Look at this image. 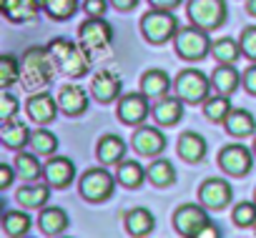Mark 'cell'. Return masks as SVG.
<instances>
[{"instance_id": "d590c367", "label": "cell", "mask_w": 256, "mask_h": 238, "mask_svg": "<svg viewBox=\"0 0 256 238\" xmlns=\"http://www.w3.org/2000/svg\"><path fill=\"white\" fill-rule=\"evenodd\" d=\"M204 110H206V115L211 118V121H226L228 113H231V103H228V98L224 93H218L216 98L206 100V108Z\"/></svg>"}, {"instance_id": "f6af8a7d", "label": "cell", "mask_w": 256, "mask_h": 238, "mask_svg": "<svg viewBox=\"0 0 256 238\" xmlns=\"http://www.w3.org/2000/svg\"><path fill=\"white\" fill-rule=\"evenodd\" d=\"M178 3H181V0H151V5H154V8H166V10L176 8Z\"/></svg>"}, {"instance_id": "7c38bea8", "label": "cell", "mask_w": 256, "mask_h": 238, "mask_svg": "<svg viewBox=\"0 0 256 238\" xmlns=\"http://www.w3.org/2000/svg\"><path fill=\"white\" fill-rule=\"evenodd\" d=\"M148 115V100H146V93H128L120 98L118 103V118L128 126H136L141 123L144 118Z\"/></svg>"}, {"instance_id": "30bf717a", "label": "cell", "mask_w": 256, "mask_h": 238, "mask_svg": "<svg viewBox=\"0 0 256 238\" xmlns=\"http://www.w3.org/2000/svg\"><path fill=\"white\" fill-rule=\"evenodd\" d=\"M174 223H176V231H178L181 236H198V231L208 223V216H206L204 208L188 203V206H181V208L176 211Z\"/></svg>"}, {"instance_id": "d6a6232c", "label": "cell", "mask_w": 256, "mask_h": 238, "mask_svg": "<svg viewBox=\"0 0 256 238\" xmlns=\"http://www.w3.org/2000/svg\"><path fill=\"white\" fill-rule=\"evenodd\" d=\"M211 50H214V55H216L218 63H234V60L244 53V50H241V43H236V40H231V38L216 40Z\"/></svg>"}, {"instance_id": "83f0119b", "label": "cell", "mask_w": 256, "mask_h": 238, "mask_svg": "<svg viewBox=\"0 0 256 238\" xmlns=\"http://www.w3.org/2000/svg\"><path fill=\"white\" fill-rule=\"evenodd\" d=\"M38 223H40V228H43L48 236H58V233H63V231L68 228V216H66L60 208H46V211L40 213Z\"/></svg>"}, {"instance_id": "4316f807", "label": "cell", "mask_w": 256, "mask_h": 238, "mask_svg": "<svg viewBox=\"0 0 256 238\" xmlns=\"http://www.w3.org/2000/svg\"><path fill=\"white\" fill-rule=\"evenodd\" d=\"M116 178H118L120 186H126V188H138V186L144 183V178H146V171H144L141 163H136V161H123V163L118 166Z\"/></svg>"}, {"instance_id": "f35d334b", "label": "cell", "mask_w": 256, "mask_h": 238, "mask_svg": "<svg viewBox=\"0 0 256 238\" xmlns=\"http://www.w3.org/2000/svg\"><path fill=\"white\" fill-rule=\"evenodd\" d=\"M241 50L246 58L256 60V25H251L241 33Z\"/></svg>"}, {"instance_id": "c3c4849f", "label": "cell", "mask_w": 256, "mask_h": 238, "mask_svg": "<svg viewBox=\"0 0 256 238\" xmlns=\"http://www.w3.org/2000/svg\"><path fill=\"white\" fill-rule=\"evenodd\" d=\"M254 151H256V143H254Z\"/></svg>"}, {"instance_id": "1f68e13d", "label": "cell", "mask_w": 256, "mask_h": 238, "mask_svg": "<svg viewBox=\"0 0 256 238\" xmlns=\"http://www.w3.org/2000/svg\"><path fill=\"white\" fill-rule=\"evenodd\" d=\"M148 178H151L154 186L166 188V186H171V183L176 181V168H174L168 161H156V163L148 168Z\"/></svg>"}, {"instance_id": "277c9868", "label": "cell", "mask_w": 256, "mask_h": 238, "mask_svg": "<svg viewBox=\"0 0 256 238\" xmlns=\"http://www.w3.org/2000/svg\"><path fill=\"white\" fill-rule=\"evenodd\" d=\"M188 18L194 20V25L204 30H214L226 20V3L224 0H191Z\"/></svg>"}, {"instance_id": "6da1fadb", "label": "cell", "mask_w": 256, "mask_h": 238, "mask_svg": "<svg viewBox=\"0 0 256 238\" xmlns=\"http://www.w3.org/2000/svg\"><path fill=\"white\" fill-rule=\"evenodd\" d=\"M56 68L58 65H56V60H53V55H50L48 48H30L23 55V63H20L23 83L28 88H46L53 80Z\"/></svg>"}, {"instance_id": "603a6c76", "label": "cell", "mask_w": 256, "mask_h": 238, "mask_svg": "<svg viewBox=\"0 0 256 238\" xmlns=\"http://www.w3.org/2000/svg\"><path fill=\"white\" fill-rule=\"evenodd\" d=\"M0 8H3V13L20 23V20H30L36 18L38 13V0H0Z\"/></svg>"}, {"instance_id": "7dc6e473", "label": "cell", "mask_w": 256, "mask_h": 238, "mask_svg": "<svg viewBox=\"0 0 256 238\" xmlns=\"http://www.w3.org/2000/svg\"><path fill=\"white\" fill-rule=\"evenodd\" d=\"M246 10H248L251 15H256V0H246Z\"/></svg>"}, {"instance_id": "5bb4252c", "label": "cell", "mask_w": 256, "mask_h": 238, "mask_svg": "<svg viewBox=\"0 0 256 238\" xmlns=\"http://www.w3.org/2000/svg\"><path fill=\"white\" fill-rule=\"evenodd\" d=\"M164 146H166V138H164V133H161L158 128L144 126V128L136 131V136H134V148H136L141 156H156V153L164 151Z\"/></svg>"}, {"instance_id": "f546056e", "label": "cell", "mask_w": 256, "mask_h": 238, "mask_svg": "<svg viewBox=\"0 0 256 238\" xmlns=\"http://www.w3.org/2000/svg\"><path fill=\"white\" fill-rule=\"evenodd\" d=\"M30 228V216L20 211H8L3 216V231L6 236H26Z\"/></svg>"}, {"instance_id": "ba28073f", "label": "cell", "mask_w": 256, "mask_h": 238, "mask_svg": "<svg viewBox=\"0 0 256 238\" xmlns=\"http://www.w3.org/2000/svg\"><path fill=\"white\" fill-rule=\"evenodd\" d=\"M78 38H80V45L86 50H100L113 40V28L103 18H88L78 28Z\"/></svg>"}, {"instance_id": "b9f144b4", "label": "cell", "mask_w": 256, "mask_h": 238, "mask_svg": "<svg viewBox=\"0 0 256 238\" xmlns=\"http://www.w3.org/2000/svg\"><path fill=\"white\" fill-rule=\"evenodd\" d=\"M244 88L251 95H256V65H248L246 68V73H244Z\"/></svg>"}, {"instance_id": "2e32d148", "label": "cell", "mask_w": 256, "mask_h": 238, "mask_svg": "<svg viewBox=\"0 0 256 238\" xmlns=\"http://www.w3.org/2000/svg\"><path fill=\"white\" fill-rule=\"evenodd\" d=\"M28 113L36 123H50L58 113V103L48 93H38L28 100Z\"/></svg>"}, {"instance_id": "7a4b0ae2", "label": "cell", "mask_w": 256, "mask_h": 238, "mask_svg": "<svg viewBox=\"0 0 256 238\" xmlns=\"http://www.w3.org/2000/svg\"><path fill=\"white\" fill-rule=\"evenodd\" d=\"M48 50H50V55H53L56 65H58L66 75H70V78H80V75H86V73H88V68H90L88 50H86V48L73 45V43H70V40H66V38L53 40V43L48 45Z\"/></svg>"}, {"instance_id": "d6986e66", "label": "cell", "mask_w": 256, "mask_h": 238, "mask_svg": "<svg viewBox=\"0 0 256 238\" xmlns=\"http://www.w3.org/2000/svg\"><path fill=\"white\" fill-rule=\"evenodd\" d=\"M178 156H181L184 161H188V163L201 161V158L206 156V141H204L198 133H194V131L181 133V138H178Z\"/></svg>"}, {"instance_id": "f1b7e54d", "label": "cell", "mask_w": 256, "mask_h": 238, "mask_svg": "<svg viewBox=\"0 0 256 238\" xmlns=\"http://www.w3.org/2000/svg\"><path fill=\"white\" fill-rule=\"evenodd\" d=\"M50 186V183H48ZM48 186H28V188H20L18 191V203L20 206H26V208H40L46 201H48V196H50V188Z\"/></svg>"}, {"instance_id": "bcb514c9", "label": "cell", "mask_w": 256, "mask_h": 238, "mask_svg": "<svg viewBox=\"0 0 256 238\" xmlns=\"http://www.w3.org/2000/svg\"><path fill=\"white\" fill-rule=\"evenodd\" d=\"M113 3H116L118 10H131V8L138 5V0H113Z\"/></svg>"}, {"instance_id": "484cf974", "label": "cell", "mask_w": 256, "mask_h": 238, "mask_svg": "<svg viewBox=\"0 0 256 238\" xmlns=\"http://www.w3.org/2000/svg\"><path fill=\"white\" fill-rule=\"evenodd\" d=\"M224 123H226V131L231 136H238V138L251 136L254 128H256V121H254V115L248 110H231Z\"/></svg>"}, {"instance_id": "8d00e7d4", "label": "cell", "mask_w": 256, "mask_h": 238, "mask_svg": "<svg viewBox=\"0 0 256 238\" xmlns=\"http://www.w3.org/2000/svg\"><path fill=\"white\" fill-rule=\"evenodd\" d=\"M16 166H18V173H20L26 181L40 178V163H38V158H36L33 153H18Z\"/></svg>"}, {"instance_id": "8992f818", "label": "cell", "mask_w": 256, "mask_h": 238, "mask_svg": "<svg viewBox=\"0 0 256 238\" xmlns=\"http://www.w3.org/2000/svg\"><path fill=\"white\" fill-rule=\"evenodd\" d=\"M208 90H211L208 78H206L201 70L188 68V70H181L178 78H176V93H178V98H184L186 103H201V100H206Z\"/></svg>"}, {"instance_id": "ffe728a7", "label": "cell", "mask_w": 256, "mask_h": 238, "mask_svg": "<svg viewBox=\"0 0 256 238\" xmlns=\"http://www.w3.org/2000/svg\"><path fill=\"white\" fill-rule=\"evenodd\" d=\"M184 98H161L154 108V115H156V121L161 126H174L181 121V115H184Z\"/></svg>"}, {"instance_id": "e575fe53", "label": "cell", "mask_w": 256, "mask_h": 238, "mask_svg": "<svg viewBox=\"0 0 256 238\" xmlns=\"http://www.w3.org/2000/svg\"><path fill=\"white\" fill-rule=\"evenodd\" d=\"M20 63L16 55H3L0 58V85L3 88H10L18 78H20Z\"/></svg>"}, {"instance_id": "9a60e30c", "label": "cell", "mask_w": 256, "mask_h": 238, "mask_svg": "<svg viewBox=\"0 0 256 238\" xmlns=\"http://www.w3.org/2000/svg\"><path fill=\"white\" fill-rule=\"evenodd\" d=\"M46 178L53 188H66L73 178H76V166L68 158H53L46 166Z\"/></svg>"}, {"instance_id": "9c48e42d", "label": "cell", "mask_w": 256, "mask_h": 238, "mask_svg": "<svg viewBox=\"0 0 256 238\" xmlns=\"http://www.w3.org/2000/svg\"><path fill=\"white\" fill-rule=\"evenodd\" d=\"M198 198L206 208H214V211H221L224 206L231 203V186L221 178H208L201 183L198 188Z\"/></svg>"}, {"instance_id": "52a82bcc", "label": "cell", "mask_w": 256, "mask_h": 238, "mask_svg": "<svg viewBox=\"0 0 256 238\" xmlns=\"http://www.w3.org/2000/svg\"><path fill=\"white\" fill-rule=\"evenodd\" d=\"M80 193H83L88 201H93V203L106 201V198L113 193V178H110V173L103 171V168H90V171H86V173L80 176Z\"/></svg>"}, {"instance_id": "ac0fdd59", "label": "cell", "mask_w": 256, "mask_h": 238, "mask_svg": "<svg viewBox=\"0 0 256 238\" xmlns=\"http://www.w3.org/2000/svg\"><path fill=\"white\" fill-rule=\"evenodd\" d=\"M0 138H3V143L8 146V148H13V151H18V148H23L28 141H30V131H28V126L26 123H20V121H3V128H0Z\"/></svg>"}, {"instance_id": "3957f363", "label": "cell", "mask_w": 256, "mask_h": 238, "mask_svg": "<svg viewBox=\"0 0 256 238\" xmlns=\"http://www.w3.org/2000/svg\"><path fill=\"white\" fill-rule=\"evenodd\" d=\"M141 30L144 35L151 40V43H166L171 35L178 33V23L174 18L171 10L166 8H156V10H148L141 20Z\"/></svg>"}, {"instance_id": "7402d4cb", "label": "cell", "mask_w": 256, "mask_h": 238, "mask_svg": "<svg viewBox=\"0 0 256 238\" xmlns=\"http://www.w3.org/2000/svg\"><path fill=\"white\" fill-rule=\"evenodd\" d=\"M123 156H126V143L118 136H103L98 141V161L100 163L113 166V163H120Z\"/></svg>"}, {"instance_id": "4fadbf2b", "label": "cell", "mask_w": 256, "mask_h": 238, "mask_svg": "<svg viewBox=\"0 0 256 238\" xmlns=\"http://www.w3.org/2000/svg\"><path fill=\"white\" fill-rule=\"evenodd\" d=\"M93 95L100 100V103H110L118 93H120V78L113 73V70H98L93 75V85H90Z\"/></svg>"}, {"instance_id": "4dcf8cb0", "label": "cell", "mask_w": 256, "mask_h": 238, "mask_svg": "<svg viewBox=\"0 0 256 238\" xmlns=\"http://www.w3.org/2000/svg\"><path fill=\"white\" fill-rule=\"evenodd\" d=\"M28 146H30L36 153H40V156H50V153L58 148V138H56L50 131H46V128H38L36 133H30V141H28Z\"/></svg>"}, {"instance_id": "7bdbcfd3", "label": "cell", "mask_w": 256, "mask_h": 238, "mask_svg": "<svg viewBox=\"0 0 256 238\" xmlns=\"http://www.w3.org/2000/svg\"><path fill=\"white\" fill-rule=\"evenodd\" d=\"M13 183V168L10 166H0V188H8Z\"/></svg>"}, {"instance_id": "ee69618b", "label": "cell", "mask_w": 256, "mask_h": 238, "mask_svg": "<svg viewBox=\"0 0 256 238\" xmlns=\"http://www.w3.org/2000/svg\"><path fill=\"white\" fill-rule=\"evenodd\" d=\"M221 236V231L216 228V226H211V223H206L201 231H198V238H218Z\"/></svg>"}, {"instance_id": "60d3db41", "label": "cell", "mask_w": 256, "mask_h": 238, "mask_svg": "<svg viewBox=\"0 0 256 238\" xmlns=\"http://www.w3.org/2000/svg\"><path fill=\"white\" fill-rule=\"evenodd\" d=\"M83 10L90 15V18H103L106 15V0H86L83 3Z\"/></svg>"}, {"instance_id": "e0dca14e", "label": "cell", "mask_w": 256, "mask_h": 238, "mask_svg": "<svg viewBox=\"0 0 256 238\" xmlns=\"http://www.w3.org/2000/svg\"><path fill=\"white\" fill-rule=\"evenodd\" d=\"M58 105H60L63 113L78 115V113L86 110L88 98H86L83 88H78V85H66V88H60V93H58Z\"/></svg>"}, {"instance_id": "d4e9b609", "label": "cell", "mask_w": 256, "mask_h": 238, "mask_svg": "<svg viewBox=\"0 0 256 238\" xmlns=\"http://www.w3.org/2000/svg\"><path fill=\"white\" fill-rule=\"evenodd\" d=\"M168 85H171L168 73L166 70H158V68L144 73V78H141V90L146 95H154V98H164L168 93Z\"/></svg>"}, {"instance_id": "836d02e7", "label": "cell", "mask_w": 256, "mask_h": 238, "mask_svg": "<svg viewBox=\"0 0 256 238\" xmlns=\"http://www.w3.org/2000/svg\"><path fill=\"white\" fill-rule=\"evenodd\" d=\"M40 3L48 10V15L58 20H68L78 10V0H40Z\"/></svg>"}, {"instance_id": "cb8c5ba5", "label": "cell", "mask_w": 256, "mask_h": 238, "mask_svg": "<svg viewBox=\"0 0 256 238\" xmlns=\"http://www.w3.org/2000/svg\"><path fill=\"white\" fill-rule=\"evenodd\" d=\"M154 213L146 208H134L126 213V228L131 236H148L154 231Z\"/></svg>"}, {"instance_id": "ab89813d", "label": "cell", "mask_w": 256, "mask_h": 238, "mask_svg": "<svg viewBox=\"0 0 256 238\" xmlns=\"http://www.w3.org/2000/svg\"><path fill=\"white\" fill-rule=\"evenodd\" d=\"M16 113H18V100L10 93H3V98H0V118H3V121H10Z\"/></svg>"}, {"instance_id": "74e56055", "label": "cell", "mask_w": 256, "mask_h": 238, "mask_svg": "<svg viewBox=\"0 0 256 238\" xmlns=\"http://www.w3.org/2000/svg\"><path fill=\"white\" fill-rule=\"evenodd\" d=\"M234 223L236 226H256V203H238L234 208Z\"/></svg>"}, {"instance_id": "44dd1931", "label": "cell", "mask_w": 256, "mask_h": 238, "mask_svg": "<svg viewBox=\"0 0 256 238\" xmlns=\"http://www.w3.org/2000/svg\"><path fill=\"white\" fill-rule=\"evenodd\" d=\"M238 80H241V73H238L231 63H221V65L214 70V75H211L214 88H216L218 93H224V95L234 93V90L238 88Z\"/></svg>"}, {"instance_id": "8fae6325", "label": "cell", "mask_w": 256, "mask_h": 238, "mask_svg": "<svg viewBox=\"0 0 256 238\" xmlns=\"http://www.w3.org/2000/svg\"><path fill=\"white\" fill-rule=\"evenodd\" d=\"M218 166L231 176H246L251 168V153L244 146H226L218 153Z\"/></svg>"}, {"instance_id": "5b68a950", "label": "cell", "mask_w": 256, "mask_h": 238, "mask_svg": "<svg viewBox=\"0 0 256 238\" xmlns=\"http://www.w3.org/2000/svg\"><path fill=\"white\" fill-rule=\"evenodd\" d=\"M208 48H211V40H208L206 30L198 28V25H194V28H181V30L176 33V50H178V55L186 58V60H198V58H204V55L208 53Z\"/></svg>"}]
</instances>
